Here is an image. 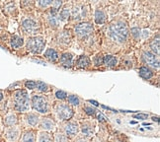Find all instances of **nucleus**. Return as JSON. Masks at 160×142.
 Instances as JSON below:
<instances>
[{"mask_svg":"<svg viewBox=\"0 0 160 142\" xmlns=\"http://www.w3.org/2000/svg\"><path fill=\"white\" fill-rule=\"evenodd\" d=\"M108 36L117 44H124L128 38V25L122 21H115L110 24L108 28Z\"/></svg>","mask_w":160,"mask_h":142,"instance_id":"obj_1","label":"nucleus"},{"mask_svg":"<svg viewBox=\"0 0 160 142\" xmlns=\"http://www.w3.org/2000/svg\"><path fill=\"white\" fill-rule=\"evenodd\" d=\"M12 102H13V108L16 112L26 113L31 108V101L26 90H16L12 95Z\"/></svg>","mask_w":160,"mask_h":142,"instance_id":"obj_2","label":"nucleus"},{"mask_svg":"<svg viewBox=\"0 0 160 142\" xmlns=\"http://www.w3.org/2000/svg\"><path fill=\"white\" fill-rule=\"evenodd\" d=\"M31 106L35 112L39 114H48L51 110L48 99L42 95H33L32 100H31Z\"/></svg>","mask_w":160,"mask_h":142,"instance_id":"obj_3","label":"nucleus"},{"mask_svg":"<svg viewBox=\"0 0 160 142\" xmlns=\"http://www.w3.org/2000/svg\"><path fill=\"white\" fill-rule=\"evenodd\" d=\"M46 47V39L42 36L30 37L27 41V48L33 54H40Z\"/></svg>","mask_w":160,"mask_h":142,"instance_id":"obj_4","label":"nucleus"},{"mask_svg":"<svg viewBox=\"0 0 160 142\" xmlns=\"http://www.w3.org/2000/svg\"><path fill=\"white\" fill-rule=\"evenodd\" d=\"M55 114L61 120H68L73 115V110L68 104L61 103L55 107Z\"/></svg>","mask_w":160,"mask_h":142,"instance_id":"obj_5","label":"nucleus"},{"mask_svg":"<svg viewBox=\"0 0 160 142\" xmlns=\"http://www.w3.org/2000/svg\"><path fill=\"white\" fill-rule=\"evenodd\" d=\"M22 28L24 30V32L32 37H35L40 31L39 24L34 19H31V18H26V19H24L22 21Z\"/></svg>","mask_w":160,"mask_h":142,"instance_id":"obj_6","label":"nucleus"},{"mask_svg":"<svg viewBox=\"0 0 160 142\" xmlns=\"http://www.w3.org/2000/svg\"><path fill=\"white\" fill-rule=\"evenodd\" d=\"M94 27L91 23L88 22H82L77 24L75 28H74V32L75 34L80 37V38H85V37L89 36L91 33H93Z\"/></svg>","mask_w":160,"mask_h":142,"instance_id":"obj_7","label":"nucleus"},{"mask_svg":"<svg viewBox=\"0 0 160 142\" xmlns=\"http://www.w3.org/2000/svg\"><path fill=\"white\" fill-rule=\"evenodd\" d=\"M21 130L17 125L6 127L4 131V137L7 142H17L20 138Z\"/></svg>","mask_w":160,"mask_h":142,"instance_id":"obj_8","label":"nucleus"},{"mask_svg":"<svg viewBox=\"0 0 160 142\" xmlns=\"http://www.w3.org/2000/svg\"><path fill=\"white\" fill-rule=\"evenodd\" d=\"M142 58L144 60V62L148 66L152 67V68H156V69L159 68V57L154 53H152L151 51H145L142 52Z\"/></svg>","mask_w":160,"mask_h":142,"instance_id":"obj_9","label":"nucleus"},{"mask_svg":"<svg viewBox=\"0 0 160 142\" xmlns=\"http://www.w3.org/2000/svg\"><path fill=\"white\" fill-rule=\"evenodd\" d=\"M64 133L68 137H74L79 131V126L75 121H67L63 125Z\"/></svg>","mask_w":160,"mask_h":142,"instance_id":"obj_10","label":"nucleus"},{"mask_svg":"<svg viewBox=\"0 0 160 142\" xmlns=\"http://www.w3.org/2000/svg\"><path fill=\"white\" fill-rule=\"evenodd\" d=\"M24 120H25L26 123L29 126H32L35 127L39 125L40 122V115L38 114H35V113H29L26 114L25 116H24Z\"/></svg>","mask_w":160,"mask_h":142,"instance_id":"obj_11","label":"nucleus"},{"mask_svg":"<svg viewBox=\"0 0 160 142\" xmlns=\"http://www.w3.org/2000/svg\"><path fill=\"white\" fill-rule=\"evenodd\" d=\"M18 122L17 119V115L13 112L6 114L5 116L3 118V125L6 127H11V126H15Z\"/></svg>","mask_w":160,"mask_h":142,"instance_id":"obj_12","label":"nucleus"},{"mask_svg":"<svg viewBox=\"0 0 160 142\" xmlns=\"http://www.w3.org/2000/svg\"><path fill=\"white\" fill-rule=\"evenodd\" d=\"M59 63L63 67H71L73 64V54L70 52H64L58 58Z\"/></svg>","mask_w":160,"mask_h":142,"instance_id":"obj_13","label":"nucleus"},{"mask_svg":"<svg viewBox=\"0 0 160 142\" xmlns=\"http://www.w3.org/2000/svg\"><path fill=\"white\" fill-rule=\"evenodd\" d=\"M40 127L44 131H51L53 130L55 127V123L54 121L50 119V118H42L40 120Z\"/></svg>","mask_w":160,"mask_h":142,"instance_id":"obj_14","label":"nucleus"},{"mask_svg":"<svg viewBox=\"0 0 160 142\" xmlns=\"http://www.w3.org/2000/svg\"><path fill=\"white\" fill-rule=\"evenodd\" d=\"M86 11H87V9H85L84 7L75 6V7H73V9L71 10L70 16H72V18L74 20H80L86 16Z\"/></svg>","mask_w":160,"mask_h":142,"instance_id":"obj_15","label":"nucleus"},{"mask_svg":"<svg viewBox=\"0 0 160 142\" xmlns=\"http://www.w3.org/2000/svg\"><path fill=\"white\" fill-rule=\"evenodd\" d=\"M81 133L85 137H90L94 133V126L90 121H85L81 125Z\"/></svg>","mask_w":160,"mask_h":142,"instance_id":"obj_16","label":"nucleus"},{"mask_svg":"<svg viewBox=\"0 0 160 142\" xmlns=\"http://www.w3.org/2000/svg\"><path fill=\"white\" fill-rule=\"evenodd\" d=\"M45 57L48 60L51 61V62H58V58H59V54L58 52L55 51L54 48H47V51H45Z\"/></svg>","mask_w":160,"mask_h":142,"instance_id":"obj_17","label":"nucleus"},{"mask_svg":"<svg viewBox=\"0 0 160 142\" xmlns=\"http://www.w3.org/2000/svg\"><path fill=\"white\" fill-rule=\"evenodd\" d=\"M103 63L107 67H115L118 64V58L114 56V55L107 54L105 56H103Z\"/></svg>","mask_w":160,"mask_h":142,"instance_id":"obj_18","label":"nucleus"},{"mask_svg":"<svg viewBox=\"0 0 160 142\" xmlns=\"http://www.w3.org/2000/svg\"><path fill=\"white\" fill-rule=\"evenodd\" d=\"M138 73H139V76L145 80H148L153 76V71L147 66H141L139 68Z\"/></svg>","mask_w":160,"mask_h":142,"instance_id":"obj_19","label":"nucleus"},{"mask_svg":"<svg viewBox=\"0 0 160 142\" xmlns=\"http://www.w3.org/2000/svg\"><path fill=\"white\" fill-rule=\"evenodd\" d=\"M91 61L88 56L86 55H81L76 61V66L78 68H87L88 66H90Z\"/></svg>","mask_w":160,"mask_h":142,"instance_id":"obj_20","label":"nucleus"},{"mask_svg":"<svg viewBox=\"0 0 160 142\" xmlns=\"http://www.w3.org/2000/svg\"><path fill=\"white\" fill-rule=\"evenodd\" d=\"M150 48H151V52L154 53L155 55H159L160 53V41H159V35L156 36V38H154L151 42H150Z\"/></svg>","mask_w":160,"mask_h":142,"instance_id":"obj_21","label":"nucleus"},{"mask_svg":"<svg viewBox=\"0 0 160 142\" xmlns=\"http://www.w3.org/2000/svg\"><path fill=\"white\" fill-rule=\"evenodd\" d=\"M10 45H11L12 47L15 48V49L19 48L24 45V39L22 38V37L18 36V35H14L13 37H12L11 41H10Z\"/></svg>","mask_w":160,"mask_h":142,"instance_id":"obj_22","label":"nucleus"},{"mask_svg":"<svg viewBox=\"0 0 160 142\" xmlns=\"http://www.w3.org/2000/svg\"><path fill=\"white\" fill-rule=\"evenodd\" d=\"M36 136L35 133L32 130H26L22 133L21 136V142H35Z\"/></svg>","mask_w":160,"mask_h":142,"instance_id":"obj_23","label":"nucleus"},{"mask_svg":"<svg viewBox=\"0 0 160 142\" xmlns=\"http://www.w3.org/2000/svg\"><path fill=\"white\" fill-rule=\"evenodd\" d=\"M94 19L96 24H104L106 22V14L104 13L103 10H96Z\"/></svg>","mask_w":160,"mask_h":142,"instance_id":"obj_24","label":"nucleus"},{"mask_svg":"<svg viewBox=\"0 0 160 142\" xmlns=\"http://www.w3.org/2000/svg\"><path fill=\"white\" fill-rule=\"evenodd\" d=\"M36 89L38 92H40V93H47V92L50 91V86L42 81H37Z\"/></svg>","mask_w":160,"mask_h":142,"instance_id":"obj_25","label":"nucleus"},{"mask_svg":"<svg viewBox=\"0 0 160 142\" xmlns=\"http://www.w3.org/2000/svg\"><path fill=\"white\" fill-rule=\"evenodd\" d=\"M58 17H59L60 21H63V22L68 21L69 17H70V10L67 7H64L60 12H58Z\"/></svg>","mask_w":160,"mask_h":142,"instance_id":"obj_26","label":"nucleus"},{"mask_svg":"<svg viewBox=\"0 0 160 142\" xmlns=\"http://www.w3.org/2000/svg\"><path fill=\"white\" fill-rule=\"evenodd\" d=\"M58 40L59 42V44H61V45H68L69 41H70V36L67 32H62L59 34Z\"/></svg>","mask_w":160,"mask_h":142,"instance_id":"obj_27","label":"nucleus"},{"mask_svg":"<svg viewBox=\"0 0 160 142\" xmlns=\"http://www.w3.org/2000/svg\"><path fill=\"white\" fill-rule=\"evenodd\" d=\"M38 140H39V142H52V136L46 131H42L39 133Z\"/></svg>","mask_w":160,"mask_h":142,"instance_id":"obj_28","label":"nucleus"},{"mask_svg":"<svg viewBox=\"0 0 160 142\" xmlns=\"http://www.w3.org/2000/svg\"><path fill=\"white\" fill-rule=\"evenodd\" d=\"M67 100L72 106H79L80 105V99L76 95H67Z\"/></svg>","mask_w":160,"mask_h":142,"instance_id":"obj_29","label":"nucleus"},{"mask_svg":"<svg viewBox=\"0 0 160 142\" xmlns=\"http://www.w3.org/2000/svg\"><path fill=\"white\" fill-rule=\"evenodd\" d=\"M55 98L58 99V100H60V101H64L67 99V93L62 90H57L55 91V94H54Z\"/></svg>","mask_w":160,"mask_h":142,"instance_id":"obj_30","label":"nucleus"},{"mask_svg":"<svg viewBox=\"0 0 160 142\" xmlns=\"http://www.w3.org/2000/svg\"><path fill=\"white\" fill-rule=\"evenodd\" d=\"M54 142H68V137L63 133H57L54 135Z\"/></svg>","mask_w":160,"mask_h":142,"instance_id":"obj_31","label":"nucleus"},{"mask_svg":"<svg viewBox=\"0 0 160 142\" xmlns=\"http://www.w3.org/2000/svg\"><path fill=\"white\" fill-rule=\"evenodd\" d=\"M52 1H51V0H41V1H38L37 2V5L39 6L40 8H42V9H45V8H48V7H50V6H52Z\"/></svg>","mask_w":160,"mask_h":142,"instance_id":"obj_32","label":"nucleus"},{"mask_svg":"<svg viewBox=\"0 0 160 142\" xmlns=\"http://www.w3.org/2000/svg\"><path fill=\"white\" fill-rule=\"evenodd\" d=\"M36 84H37L36 81H33V80H27V81L24 83V86H25V88L28 90H34V89H36Z\"/></svg>","mask_w":160,"mask_h":142,"instance_id":"obj_33","label":"nucleus"},{"mask_svg":"<svg viewBox=\"0 0 160 142\" xmlns=\"http://www.w3.org/2000/svg\"><path fill=\"white\" fill-rule=\"evenodd\" d=\"M132 35L135 40H139L141 38V30L139 28H132Z\"/></svg>","mask_w":160,"mask_h":142,"instance_id":"obj_34","label":"nucleus"},{"mask_svg":"<svg viewBox=\"0 0 160 142\" xmlns=\"http://www.w3.org/2000/svg\"><path fill=\"white\" fill-rule=\"evenodd\" d=\"M93 61H94V64L97 65V66H100L103 64V55L101 53H98L96 54L94 58H93Z\"/></svg>","mask_w":160,"mask_h":142,"instance_id":"obj_35","label":"nucleus"},{"mask_svg":"<svg viewBox=\"0 0 160 142\" xmlns=\"http://www.w3.org/2000/svg\"><path fill=\"white\" fill-rule=\"evenodd\" d=\"M135 119H139V120H145L148 119V115H145V114H138V115H134Z\"/></svg>","mask_w":160,"mask_h":142,"instance_id":"obj_36","label":"nucleus"},{"mask_svg":"<svg viewBox=\"0 0 160 142\" xmlns=\"http://www.w3.org/2000/svg\"><path fill=\"white\" fill-rule=\"evenodd\" d=\"M61 5H62V2H61V1H52V8H55L58 10V8H60Z\"/></svg>","mask_w":160,"mask_h":142,"instance_id":"obj_37","label":"nucleus"},{"mask_svg":"<svg viewBox=\"0 0 160 142\" xmlns=\"http://www.w3.org/2000/svg\"><path fill=\"white\" fill-rule=\"evenodd\" d=\"M85 110H86V113H87L88 115H95V112H96V110H95L94 109H92V108H90V107H86V108H85Z\"/></svg>","mask_w":160,"mask_h":142,"instance_id":"obj_38","label":"nucleus"},{"mask_svg":"<svg viewBox=\"0 0 160 142\" xmlns=\"http://www.w3.org/2000/svg\"><path fill=\"white\" fill-rule=\"evenodd\" d=\"M74 142H88V141H87V139L84 138V137H78V138L75 139Z\"/></svg>","mask_w":160,"mask_h":142,"instance_id":"obj_39","label":"nucleus"},{"mask_svg":"<svg viewBox=\"0 0 160 142\" xmlns=\"http://www.w3.org/2000/svg\"><path fill=\"white\" fill-rule=\"evenodd\" d=\"M3 99H4V94L2 93V92H0V103L3 101Z\"/></svg>","mask_w":160,"mask_h":142,"instance_id":"obj_40","label":"nucleus"},{"mask_svg":"<svg viewBox=\"0 0 160 142\" xmlns=\"http://www.w3.org/2000/svg\"><path fill=\"white\" fill-rule=\"evenodd\" d=\"M0 134H1V131H0Z\"/></svg>","mask_w":160,"mask_h":142,"instance_id":"obj_41","label":"nucleus"}]
</instances>
